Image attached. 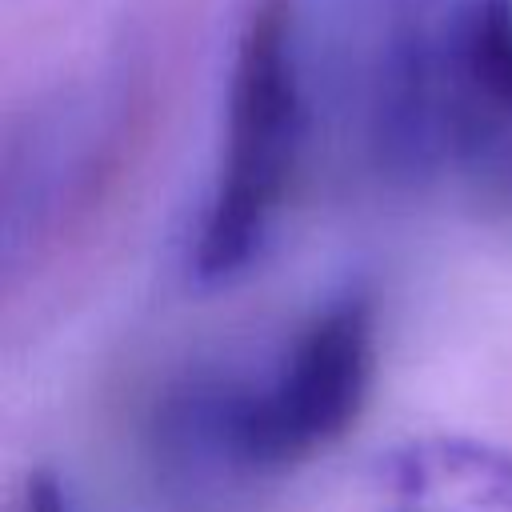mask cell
Returning a JSON list of instances; mask_svg holds the SVG:
<instances>
[{"label":"cell","mask_w":512,"mask_h":512,"mask_svg":"<svg viewBox=\"0 0 512 512\" xmlns=\"http://www.w3.org/2000/svg\"><path fill=\"white\" fill-rule=\"evenodd\" d=\"M348 20L352 32L368 36V52H372L384 40L436 20V0H348Z\"/></svg>","instance_id":"8992f818"},{"label":"cell","mask_w":512,"mask_h":512,"mask_svg":"<svg viewBox=\"0 0 512 512\" xmlns=\"http://www.w3.org/2000/svg\"><path fill=\"white\" fill-rule=\"evenodd\" d=\"M300 132L304 104L288 8L284 0H260L236 44L224 160L192 248L196 280H232L260 256L296 172Z\"/></svg>","instance_id":"7a4b0ae2"},{"label":"cell","mask_w":512,"mask_h":512,"mask_svg":"<svg viewBox=\"0 0 512 512\" xmlns=\"http://www.w3.org/2000/svg\"><path fill=\"white\" fill-rule=\"evenodd\" d=\"M360 68L380 168L420 180L476 160L512 132V0H456Z\"/></svg>","instance_id":"6da1fadb"},{"label":"cell","mask_w":512,"mask_h":512,"mask_svg":"<svg viewBox=\"0 0 512 512\" xmlns=\"http://www.w3.org/2000/svg\"><path fill=\"white\" fill-rule=\"evenodd\" d=\"M384 512H512V452L472 436H420L380 460Z\"/></svg>","instance_id":"5b68a950"},{"label":"cell","mask_w":512,"mask_h":512,"mask_svg":"<svg viewBox=\"0 0 512 512\" xmlns=\"http://www.w3.org/2000/svg\"><path fill=\"white\" fill-rule=\"evenodd\" d=\"M16 512H72V508H68V492H64V484H60L52 472L36 468V472L20 484Z\"/></svg>","instance_id":"52a82bcc"},{"label":"cell","mask_w":512,"mask_h":512,"mask_svg":"<svg viewBox=\"0 0 512 512\" xmlns=\"http://www.w3.org/2000/svg\"><path fill=\"white\" fill-rule=\"evenodd\" d=\"M376 372V312L364 292L324 304L264 384H244L240 436L256 476L312 460L352 432Z\"/></svg>","instance_id":"3957f363"},{"label":"cell","mask_w":512,"mask_h":512,"mask_svg":"<svg viewBox=\"0 0 512 512\" xmlns=\"http://www.w3.org/2000/svg\"><path fill=\"white\" fill-rule=\"evenodd\" d=\"M244 384L220 372H192L164 392L152 416V460L160 480L192 504L256 480L240 436Z\"/></svg>","instance_id":"277c9868"}]
</instances>
